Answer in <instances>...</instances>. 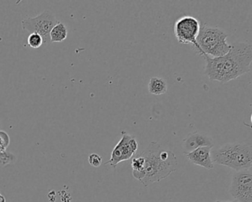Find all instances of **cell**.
<instances>
[{
	"instance_id": "6da1fadb",
	"label": "cell",
	"mask_w": 252,
	"mask_h": 202,
	"mask_svg": "<svg viewBox=\"0 0 252 202\" xmlns=\"http://www.w3.org/2000/svg\"><path fill=\"white\" fill-rule=\"evenodd\" d=\"M206 60L205 74L211 80L226 83L251 70L252 45L245 42L231 44V49L220 57L205 56Z\"/></svg>"
},
{
	"instance_id": "7a4b0ae2",
	"label": "cell",
	"mask_w": 252,
	"mask_h": 202,
	"mask_svg": "<svg viewBox=\"0 0 252 202\" xmlns=\"http://www.w3.org/2000/svg\"><path fill=\"white\" fill-rule=\"evenodd\" d=\"M144 159V169L138 181L145 187L169 177L178 169V161L173 152L162 148L153 141L140 153Z\"/></svg>"
},
{
	"instance_id": "3957f363",
	"label": "cell",
	"mask_w": 252,
	"mask_h": 202,
	"mask_svg": "<svg viewBox=\"0 0 252 202\" xmlns=\"http://www.w3.org/2000/svg\"><path fill=\"white\" fill-rule=\"evenodd\" d=\"M211 155L213 163L228 167L236 172L252 168V147L250 144H226L213 150Z\"/></svg>"
},
{
	"instance_id": "277c9868",
	"label": "cell",
	"mask_w": 252,
	"mask_h": 202,
	"mask_svg": "<svg viewBox=\"0 0 252 202\" xmlns=\"http://www.w3.org/2000/svg\"><path fill=\"white\" fill-rule=\"evenodd\" d=\"M228 35L218 27H211L206 23L200 24L197 43L203 57H220L225 55L231 49L227 42Z\"/></svg>"
},
{
	"instance_id": "5b68a950",
	"label": "cell",
	"mask_w": 252,
	"mask_h": 202,
	"mask_svg": "<svg viewBox=\"0 0 252 202\" xmlns=\"http://www.w3.org/2000/svg\"><path fill=\"white\" fill-rule=\"evenodd\" d=\"M200 28V23L198 20L191 16H184L175 22L174 33L179 43L193 45L194 50L203 57V54L197 43Z\"/></svg>"
},
{
	"instance_id": "8992f818",
	"label": "cell",
	"mask_w": 252,
	"mask_h": 202,
	"mask_svg": "<svg viewBox=\"0 0 252 202\" xmlns=\"http://www.w3.org/2000/svg\"><path fill=\"white\" fill-rule=\"evenodd\" d=\"M60 23L54 14L49 10L32 18L25 19L22 21V27L24 31L31 34H37L43 39V45L50 41V33L53 28Z\"/></svg>"
},
{
	"instance_id": "52a82bcc",
	"label": "cell",
	"mask_w": 252,
	"mask_h": 202,
	"mask_svg": "<svg viewBox=\"0 0 252 202\" xmlns=\"http://www.w3.org/2000/svg\"><path fill=\"white\" fill-rule=\"evenodd\" d=\"M229 193L239 202H252V174L250 169L233 175Z\"/></svg>"
},
{
	"instance_id": "ba28073f",
	"label": "cell",
	"mask_w": 252,
	"mask_h": 202,
	"mask_svg": "<svg viewBox=\"0 0 252 202\" xmlns=\"http://www.w3.org/2000/svg\"><path fill=\"white\" fill-rule=\"evenodd\" d=\"M122 134V139L112 151L110 160L105 163V165H110L113 168H116L120 162L129 160L133 157L138 150V141L135 137L125 131Z\"/></svg>"
},
{
	"instance_id": "9c48e42d",
	"label": "cell",
	"mask_w": 252,
	"mask_h": 202,
	"mask_svg": "<svg viewBox=\"0 0 252 202\" xmlns=\"http://www.w3.org/2000/svg\"><path fill=\"white\" fill-rule=\"evenodd\" d=\"M212 149V147H199L193 151L184 154L194 165L203 167L207 169H212L214 168V163L211 155Z\"/></svg>"
},
{
	"instance_id": "30bf717a",
	"label": "cell",
	"mask_w": 252,
	"mask_h": 202,
	"mask_svg": "<svg viewBox=\"0 0 252 202\" xmlns=\"http://www.w3.org/2000/svg\"><path fill=\"white\" fill-rule=\"evenodd\" d=\"M183 144H183L184 149V153H189L199 147H214L212 138L197 132L193 133L191 135H189L184 140Z\"/></svg>"
},
{
	"instance_id": "8fae6325",
	"label": "cell",
	"mask_w": 252,
	"mask_h": 202,
	"mask_svg": "<svg viewBox=\"0 0 252 202\" xmlns=\"http://www.w3.org/2000/svg\"><path fill=\"white\" fill-rule=\"evenodd\" d=\"M148 90L153 95H163L167 91V84L163 78L152 77L149 82Z\"/></svg>"
},
{
	"instance_id": "7c38bea8",
	"label": "cell",
	"mask_w": 252,
	"mask_h": 202,
	"mask_svg": "<svg viewBox=\"0 0 252 202\" xmlns=\"http://www.w3.org/2000/svg\"><path fill=\"white\" fill-rule=\"evenodd\" d=\"M67 29L65 25L62 23H57L50 33L51 42H63L67 39Z\"/></svg>"
},
{
	"instance_id": "4fadbf2b",
	"label": "cell",
	"mask_w": 252,
	"mask_h": 202,
	"mask_svg": "<svg viewBox=\"0 0 252 202\" xmlns=\"http://www.w3.org/2000/svg\"><path fill=\"white\" fill-rule=\"evenodd\" d=\"M28 44L31 48L36 49L43 45V39L37 34H31L28 38Z\"/></svg>"
},
{
	"instance_id": "5bb4252c",
	"label": "cell",
	"mask_w": 252,
	"mask_h": 202,
	"mask_svg": "<svg viewBox=\"0 0 252 202\" xmlns=\"http://www.w3.org/2000/svg\"><path fill=\"white\" fill-rule=\"evenodd\" d=\"M14 158V155L8 153V152L5 151V150L0 152V165L5 166V165H8L10 162H12Z\"/></svg>"
},
{
	"instance_id": "9a60e30c",
	"label": "cell",
	"mask_w": 252,
	"mask_h": 202,
	"mask_svg": "<svg viewBox=\"0 0 252 202\" xmlns=\"http://www.w3.org/2000/svg\"><path fill=\"white\" fill-rule=\"evenodd\" d=\"M88 162L91 166L94 167V168H98L102 163V158L97 153H91L88 157Z\"/></svg>"
},
{
	"instance_id": "2e32d148",
	"label": "cell",
	"mask_w": 252,
	"mask_h": 202,
	"mask_svg": "<svg viewBox=\"0 0 252 202\" xmlns=\"http://www.w3.org/2000/svg\"><path fill=\"white\" fill-rule=\"evenodd\" d=\"M5 198L0 193V202H5Z\"/></svg>"
},
{
	"instance_id": "e0dca14e",
	"label": "cell",
	"mask_w": 252,
	"mask_h": 202,
	"mask_svg": "<svg viewBox=\"0 0 252 202\" xmlns=\"http://www.w3.org/2000/svg\"><path fill=\"white\" fill-rule=\"evenodd\" d=\"M237 202V200H235V199H234V200H233V201H217V202Z\"/></svg>"
},
{
	"instance_id": "ac0fdd59",
	"label": "cell",
	"mask_w": 252,
	"mask_h": 202,
	"mask_svg": "<svg viewBox=\"0 0 252 202\" xmlns=\"http://www.w3.org/2000/svg\"><path fill=\"white\" fill-rule=\"evenodd\" d=\"M0 128H1V125H0Z\"/></svg>"
}]
</instances>
